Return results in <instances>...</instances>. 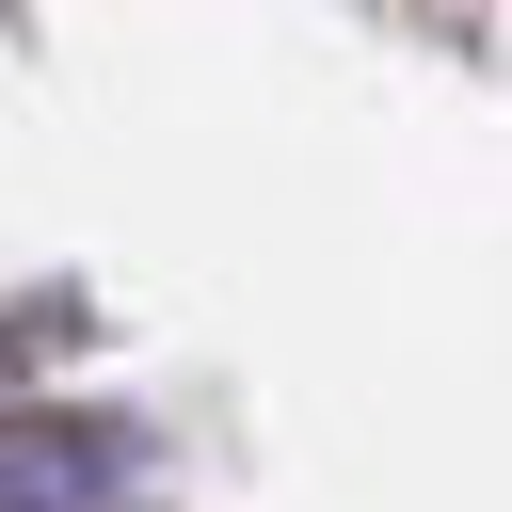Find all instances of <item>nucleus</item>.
I'll return each instance as SVG.
<instances>
[]
</instances>
